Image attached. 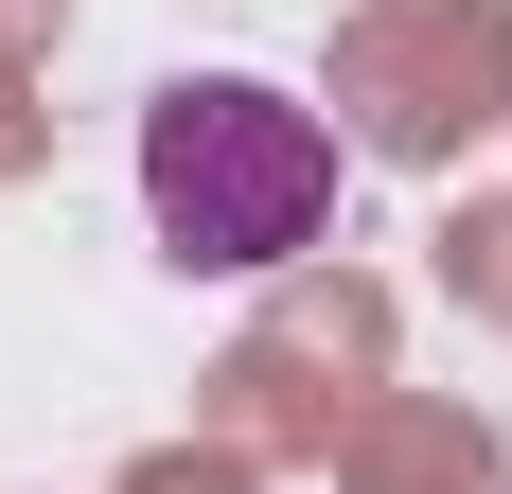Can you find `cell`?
<instances>
[{
    "label": "cell",
    "instance_id": "6da1fadb",
    "mask_svg": "<svg viewBox=\"0 0 512 494\" xmlns=\"http://www.w3.org/2000/svg\"><path fill=\"white\" fill-rule=\"evenodd\" d=\"M142 212L195 283H265L336 230V124L265 71H177L142 106Z\"/></svg>",
    "mask_w": 512,
    "mask_h": 494
}]
</instances>
